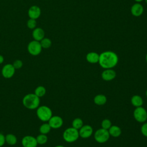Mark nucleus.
<instances>
[{
    "instance_id": "1",
    "label": "nucleus",
    "mask_w": 147,
    "mask_h": 147,
    "mask_svg": "<svg viewBox=\"0 0 147 147\" xmlns=\"http://www.w3.org/2000/svg\"><path fill=\"white\" fill-rule=\"evenodd\" d=\"M118 62V56L111 51H106L99 54V64L104 69L113 68Z\"/></svg>"
},
{
    "instance_id": "2",
    "label": "nucleus",
    "mask_w": 147,
    "mask_h": 147,
    "mask_svg": "<svg viewBox=\"0 0 147 147\" xmlns=\"http://www.w3.org/2000/svg\"><path fill=\"white\" fill-rule=\"evenodd\" d=\"M40 98L34 93L25 95L22 99V104L25 107L29 110H35L40 106Z\"/></svg>"
},
{
    "instance_id": "3",
    "label": "nucleus",
    "mask_w": 147,
    "mask_h": 147,
    "mask_svg": "<svg viewBox=\"0 0 147 147\" xmlns=\"http://www.w3.org/2000/svg\"><path fill=\"white\" fill-rule=\"evenodd\" d=\"M36 115L40 121L44 122H48L53 115L51 108L45 105L39 106L37 108Z\"/></svg>"
},
{
    "instance_id": "4",
    "label": "nucleus",
    "mask_w": 147,
    "mask_h": 147,
    "mask_svg": "<svg viewBox=\"0 0 147 147\" xmlns=\"http://www.w3.org/2000/svg\"><path fill=\"white\" fill-rule=\"evenodd\" d=\"M79 137V130L73 127L66 129L63 133V138L64 140L68 143H72L75 142Z\"/></svg>"
},
{
    "instance_id": "5",
    "label": "nucleus",
    "mask_w": 147,
    "mask_h": 147,
    "mask_svg": "<svg viewBox=\"0 0 147 147\" xmlns=\"http://www.w3.org/2000/svg\"><path fill=\"white\" fill-rule=\"evenodd\" d=\"M110 137V136L108 130L104 129L102 127L96 130L94 133V139L99 144L106 142L109 140Z\"/></svg>"
},
{
    "instance_id": "6",
    "label": "nucleus",
    "mask_w": 147,
    "mask_h": 147,
    "mask_svg": "<svg viewBox=\"0 0 147 147\" xmlns=\"http://www.w3.org/2000/svg\"><path fill=\"white\" fill-rule=\"evenodd\" d=\"M27 49L29 53L31 55L37 56L41 53L42 48L40 41L33 40L28 43Z\"/></svg>"
},
{
    "instance_id": "7",
    "label": "nucleus",
    "mask_w": 147,
    "mask_h": 147,
    "mask_svg": "<svg viewBox=\"0 0 147 147\" xmlns=\"http://www.w3.org/2000/svg\"><path fill=\"white\" fill-rule=\"evenodd\" d=\"M133 117L138 122L144 123L147 120V111L142 106L136 107L133 111Z\"/></svg>"
},
{
    "instance_id": "8",
    "label": "nucleus",
    "mask_w": 147,
    "mask_h": 147,
    "mask_svg": "<svg viewBox=\"0 0 147 147\" xmlns=\"http://www.w3.org/2000/svg\"><path fill=\"white\" fill-rule=\"evenodd\" d=\"M16 69L12 64H6L4 65L1 70V74L3 78L6 79L11 78L15 74Z\"/></svg>"
},
{
    "instance_id": "9",
    "label": "nucleus",
    "mask_w": 147,
    "mask_h": 147,
    "mask_svg": "<svg viewBox=\"0 0 147 147\" xmlns=\"http://www.w3.org/2000/svg\"><path fill=\"white\" fill-rule=\"evenodd\" d=\"M21 144L23 147H37L38 145L36 137L30 136H25L21 140Z\"/></svg>"
},
{
    "instance_id": "10",
    "label": "nucleus",
    "mask_w": 147,
    "mask_h": 147,
    "mask_svg": "<svg viewBox=\"0 0 147 147\" xmlns=\"http://www.w3.org/2000/svg\"><path fill=\"white\" fill-rule=\"evenodd\" d=\"M52 129H57L60 128L63 125V118L59 115H52L48 121Z\"/></svg>"
},
{
    "instance_id": "11",
    "label": "nucleus",
    "mask_w": 147,
    "mask_h": 147,
    "mask_svg": "<svg viewBox=\"0 0 147 147\" xmlns=\"http://www.w3.org/2000/svg\"><path fill=\"white\" fill-rule=\"evenodd\" d=\"M79 134L82 138H88L93 134V128L89 125H83L79 130Z\"/></svg>"
},
{
    "instance_id": "12",
    "label": "nucleus",
    "mask_w": 147,
    "mask_h": 147,
    "mask_svg": "<svg viewBox=\"0 0 147 147\" xmlns=\"http://www.w3.org/2000/svg\"><path fill=\"white\" fill-rule=\"evenodd\" d=\"M41 14L40 7L37 5L31 6L28 11V15L29 18L37 20L40 17Z\"/></svg>"
},
{
    "instance_id": "13",
    "label": "nucleus",
    "mask_w": 147,
    "mask_h": 147,
    "mask_svg": "<svg viewBox=\"0 0 147 147\" xmlns=\"http://www.w3.org/2000/svg\"><path fill=\"white\" fill-rule=\"evenodd\" d=\"M116 72L113 68L105 69L101 74L102 79L105 81H111L115 79L116 77Z\"/></svg>"
},
{
    "instance_id": "14",
    "label": "nucleus",
    "mask_w": 147,
    "mask_h": 147,
    "mask_svg": "<svg viewBox=\"0 0 147 147\" xmlns=\"http://www.w3.org/2000/svg\"><path fill=\"white\" fill-rule=\"evenodd\" d=\"M130 11L133 16L140 17L144 12V7L140 3H134L130 8Z\"/></svg>"
},
{
    "instance_id": "15",
    "label": "nucleus",
    "mask_w": 147,
    "mask_h": 147,
    "mask_svg": "<svg viewBox=\"0 0 147 147\" xmlns=\"http://www.w3.org/2000/svg\"><path fill=\"white\" fill-rule=\"evenodd\" d=\"M32 35L34 40L40 41L45 37V32L41 28L36 27L33 29Z\"/></svg>"
},
{
    "instance_id": "16",
    "label": "nucleus",
    "mask_w": 147,
    "mask_h": 147,
    "mask_svg": "<svg viewBox=\"0 0 147 147\" xmlns=\"http://www.w3.org/2000/svg\"><path fill=\"white\" fill-rule=\"evenodd\" d=\"M86 60L91 64H96L99 61V55L95 52H90L86 55Z\"/></svg>"
},
{
    "instance_id": "17",
    "label": "nucleus",
    "mask_w": 147,
    "mask_h": 147,
    "mask_svg": "<svg viewBox=\"0 0 147 147\" xmlns=\"http://www.w3.org/2000/svg\"><path fill=\"white\" fill-rule=\"evenodd\" d=\"M108 131L110 136L113 137H118L122 133L121 129L117 125H111Z\"/></svg>"
},
{
    "instance_id": "18",
    "label": "nucleus",
    "mask_w": 147,
    "mask_h": 147,
    "mask_svg": "<svg viewBox=\"0 0 147 147\" xmlns=\"http://www.w3.org/2000/svg\"><path fill=\"white\" fill-rule=\"evenodd\" d=\"M94 102L98 106L104 105L107 102V97L103 94H98L94 98Z\"/></svg>"
},
{
    "instance_id": "19",
    "label": "nucleus",
    "mask_w": 147,
    "mask_h": 147,
    "mask_svg": "<svg viewBox=\"0 0 147 147\" xmlns=\"http://www.w3.org/2000/svg\"><path fill=\"white\" fill-rule=\"evenodd\" d=\"M131 103L135 107H141L143 105L142 98L138 95H134L131 98Z\"/></svg>"
},
{
    "instance_id": "20",
    "label": "nucleus",
    "mask_w": 147,
    "mask_h": 147,
    "mask_svg": "<svg viewBox=\"0 0 147 147\" xmlns=\"http://www.w3.org/2000/svg\"><path fill=\"white\" fill-rule=\"evenodd\" d=\"M5 142L9 145H14L17 142V137L11 133L7 134L5 136Z\"/></svg>"
},
{
    "instance_id": "21",
    "label": "nucleus",
    "mask_w": 147,
    "mask_h": 147,
    "mask_svg": "<svg viewBox=\"0 0 147 147\" xmlns=\"http://www.w3.org/2000/svg\"><path fill=\"white\" fill-rule=\"evenodd\" d=\"M51 127L49 123L47 122H44L42 124H41L40 126L39 127V132L41 134H47L49 133L51 130Z\"/></svg>"
},
{
    "instance_id": "22",
    "label": "nucleus",
    "mask_w": 147,
    "mask_h": 147,
    "mask_svg": "<svg viewBox=\"0 0 147 147\" xmlns=\"http://www.w3.org/2000/svg\"><path fill=\"white\" fill-rule=\"evenodd\" d=\"M46 88L45 87L42 86H37L35 90H34V94L37 95L38 97L41 98L44 96L45 94H46Z\"/></svg>"
},
{
    "instance_id": "23",
    "label": "nucleus",
    "mask_w": 147,
    "mask_h": 147,
    "mask_svg": "<svg viewBox=\"0 0 147 147\" xmlns=\"http://www.w3.org/2000/svg\"><path fill=\"white\" fill-rule=\"evenodd\" d=\"M83 125V121L80 118H75L72 122V127L74 128L79 130Z\"/></svg>"
},
{
    "instance_id": "24",
    "label": "nucleus",
    "mask_w": 147,
    "mask_h": 147,
    "mask_svg": "<svg viewBox=\"0 0 147 147\" xmlns=\"http://www.w3.org/2000/svg\"><path fill=\"white\" fill-rule=\"evenodd\" d=\"M40 44L41 45L42 48L44 49H48L50 48L52 45V41L50 38L48 37L43 38L40 41Z\"/></svg>"
},
{
    "instance_id": "25",
    "label": "nucleus",
    "mask_w": 147,
    "mask_h": 147,
    "mask_svg": "<svg viewBox=\"0 0 147 147\" xmlns=\"http://www.w3.org/2000/svg\"><path fill=\"white\" fill-rule=\"evenodd\" d=\"M36 138L38 145H44L46 144L48 141V137L47 134L40 133L36 137Z\"/></svg>"
},
{
    "instance_id": "26",
    "label": "nucleus",
    "mask_w": 147,
    "mask_h": 147,
    "mask_svg": "<svg viewBox=\"0 0 147 147\" xmlns=\"http://www.w3.org/2000/svg\"><path fill=\"white\" fill-rule=\"evenodd\" d=\"M111 125H112L111 122L109 119H104L101 122L102 128L106 130H109V128L111 126Z\"/></svg>"
},
{
    "instance_id": "27",
    "label": "nucleus",
    "mask_w": 147,
    "mask_h": 147,
    "mask_svg": "<svg viewBox=\"0 0 147 147\" xmlns=\"http://www.w3.org/2000/svg\"><path fill=\"white\" fill-rule=\"evenodd\" d=\"M26 25L28 28L30 29H34L37 27V21L36 20L29 18L26 22Z\"/></svg>"
},
{
    "instance_id": "28",
    "label": "nucleus",
    "mask_w": 147,
    "mask_h": 147,
    "mask_svg": "<svg viewBox=\"0 0 147 147\" xmlns=\"http://www.w3.org/2000/svg\"><path fill=\"white\" fill-rule=\"evenodd\" d=\"M12 64H13V65L14 66V67L16 69H20L22 67L23 62L21 60L17 59V60H16L15 61H13Z\"/></svg>"
},
{
    "instance_id": "29",
    "label": "nucleus",
    "mask_w": 147,
    "mask_h": 147,
    "mask_svg": "<svg viewBox=\"0 0 147 147\" xmlns=\"http://www.w3.org/2000/svg\"><path fill=\"white\" fill-rule=\"evenodd\" d=\"M141 132L144 136L147 137V122H144L141 126Z\"/></svg>"
},
{
    "instance_id": "30",
    "label": "nucleus",
    "mask_w": 147,
    "mask_h": 147,
    "mask_svg": "<svg viewBox=\"0 0 147 147\" xmlns=\"http://www.w3.org/2000/svg\"><path fill=\"white\" fill-rule=\"evenodd\" d=\"M5 143V136L0 133V147L3 146Z\"/></svg>"
},
{
    "instance_id": "31",
    "label": "nucleus",
    "mask_w": 147,
    "mask_h": 147,
    "mask_svg": "<svg viewBox=\"0 0 147 147\" xmlns=\"http://www.w3.org/2000/svg\"><path fill=\"white\" fill-rule=\"evenodd\" d=\"M4 61V57L2 55H0V64H2Z\"/></svg>"
},
{
    "instance_id": "32",
    "label": "nucleus",
    "mask_w": 147,
    "mask_h": 147,
    "mask_svg": "<svg viewBox=\"0 0 147 147\" xmlns=\"http://www.w3.org/2000/svg\"><path fill=\"white\" fill-rule=\"evenodd\" d=\"M135 2H136L137 3H140L141 2H142L144 0H134Z\"/></svg>"
},
{
    "instance_id": "33",
    "label": "nucleus",
    "mask_w": 147,
    "mask_h": 147,
    "mask_svg": "<svg viewBox=\"0 0 147 147\" xmlns=\"http://www.w3.org/2000/svg\"><path fill=\"white\" fill-rule=\"evenodd\" d=\"M55 147H65V146L63 145H57L55 146Z\"/></svg>"
},
{
    "instance_id": "34",
    "label": "nucleus",
    "mask_w": 147,
    "mask_h": 147,
    "mask_svg": "<svg viewBox=\"0 0 147 147\" xmlns=\"http://www.w3.org/2000/svg\"><path fill=\"white\" fill-rule=\"evenodd\" d=\"M145 60H146V63H147V53H146V56H145Z\"/></svg>"
},
{
    "instance_id": "35",
    "label": "nucleus",
    "mask_w": 147,
    "mask_h": 147,
    "mask_svg": "<svg viewBox=\"0 0 147 147\" xmlns=\"http://www.w3.org/2000/svg\"><path fill=\"white\" fill-rule=\"evenodd\" d=\"M145 95H146V96L147 97V89H146V90L145 91Z\"/></svg>"
},
{
    "instance_id": "36",
    "label": "nucleus",
    "mask_w": 147,
    "mask_h": 147,
    "mask_svg": "<svg viewBox=\"0 0 147 147\" xmlns=\"http://www.w3.org/2000/svg\"><path fill=\"white\" fill-rule=\"evenodd\" d=\"M145 2H146V3L147 4V0H145Z\"/></svg>"
}]
</instances>
